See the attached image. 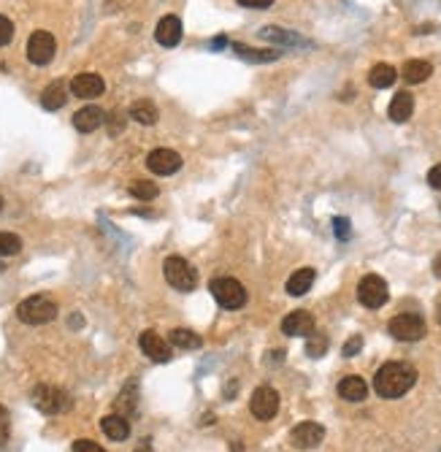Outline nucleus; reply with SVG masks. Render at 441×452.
<instances>
[{
  "mask_svg": "<svg viewBox=\"0 0 441 452\" xmlns=\"http://www.w3.org/2000/svg\"><path fill=\"white\" fill-rule=\"evenodd\" d=\"M390 336L398 339V341H420L425 333H428V325L420 314L414 312H404V314H395L390 325H387Z\"/></svg>",
  "mask_w": 441,
  "mask_h": 452,
  "instance_id": "423d86ee",
  "label": "nucleus"
},
{
  "mask_svg": "<svg viewBox=\"0 0 441 452\" xmlns=\"http://www.w3.org/2000/svg\"><path fill=\"white\" fill-rule=\"evenodd\" d=\"M138 344H141L144 355L152 357L155 363H168L171 360V347H168V341L160 336L158 330H144L138 336Z\"/></svg>",
  "mask_w": 441,
  "mask_h": 452,
  "instance_id": "f8f14e48",
  "label": "nucleus"
},
{
  "mask_svg": "<svg viewBox=\"0 0 441 452\" xmlns=\"http://www.w3.org/2000/svg\"><path fill=\"white\" fill-rule=\"evenodd\" d=\"M360 350H363V336H352L347 344H344V350H341V352H344V357H355Z\"/></svg>",
  "mask_w": 441,
  "mask_h": 452,
  "instance_id": "f704fd0d",
  "label": "nucleus"
},
{
  "mask_svg": "<svg viewBox=\"0 0 441 452\" xmlns=\"http://www.w3.org/2000/svg\"><path fill=\"white\" fill-rule=\"evenodd\" d=\"M155 38H158L160 46L171 49L182 41V19L179 17H162L158 22V30H155Z\"/></svg>",
  "mask_w": 441,
  "mask_h": 452,
  "instance_id": "dca6fc26",
  "label": "nucleus"
},
{
  "mask_svg": "<svg viewBox=\"0 0 441 452\" xmlns=\"http://www.w3.org/2000/svg\"><path fill=\"white\" fill-rule=\"evenodd\" d=\"M439 209H441V203H439Z\"/></svg>",
  "mask_w": 441,
  "mask_h": 452,
  "instance_id": "49530a36",
  "label": "nucleus"
},
{
  "mask_svg": "<svg viewBox=\"0 0 441 452\" xmlns=\"http://www.w3.org/2000/svg\"><path fill=\"white\" fill-rule=\"evenodd\" d=\"M428 185H431L433 190H441V165H433V168L428 171Z\"/></svg>",
  "mask_w": 441,
  "mask_h": 452,
  "instance_id": "e433bc0d",
  "label": "nucleus"
},
{
  "mask_svg": "<svg viewBox=\"0 0 441 452\" xmlns=\"http://www.w3.org/2000/svg\"><path fill=\"white\" fill-rule=\"evenodd\" d=\"M238 6H244V8H268V6H274V0H238Z\"/></svg>",
  "mask_w": 441,
  "mask_h": 452,
  "instance_id": "4c0bfd02",
  "label": "nucleus"
},
{
  "mask_svg": "<svg viewBox=\"0 0 441 452\" xmlns=\"http://www.w3.org/2000/svg\"><path fill=\"white\" fill-rule=\"evenodd\" d=\"M404 79L409 82V84H422L431 73H433V65L428 63V60H409V63L404 65Z\"/></svg>",
  "mask_w": 441,
  "mask_h": 452,
  "instance_id": "bb28decb",
  "label": "nucleus"
},
{
  "mask_svg": "<svg viewBox=\"0 0 441 452\" xmlns=\"http://www.w3.org/2000/svg\"><path fill=\"white\" fill-rule=\"evenodd\" d=\"M225 46H227V38H225V35H217V38L212 41V49H225Z\"/></svg>",
  "mask_w": 441,
  "mask_h": 452,
  "instance_id": "a19ab883",
  "label": "nucleus"
},
{
  "mask_svg": "<svg viewBox=\"0 0 441 452\" xmlns=\"http://www.w3.org/2000/svg\"><path fill=\"white\" fill-rule=\"evenodd\" d=\"M209 290H212L214 301L220 303L222 309L236 312V309H241V306L247 303V290H244V285H241L238 279H233V276H217V279H212Z\"/></svg>",
  "mask_w": 441,
  "mask_h": 452,
  "instance_id": "20e7f679",
  "label": "nucleus"
},
{
  "mask_svg": "<svg viewBox=\"0 0 441 452\" xmlns=\"http://www.w3.org/2000/svg\"><path fill=\"white\" fill-rule=\"evenodd\" d=\"M395 79H398L395 68L387 65V63H377L371 70H368V84H371L374 90H387V87H393Z\"/></svg>",
  "mask_w": 441,
  "mask_h": 452,
  "instance_id": "393cba45",
  "label": "nucleus"
},
{
  "mask_svg": "<svg viewBox=\"0 0 441 452\" xmlns=\"http://www.w3.org/2000/svg\"><path fill=\"white\" fill-rule=\"evenodd\" d=\"M439 323H441V306H439Z\"/></svg>",
  "mask_w": 441,
  "mask_h": 452,
  "instance_id": "c03bdc74",
  "label": "nucleus"
},
{
  "mask_svg": "<svg viewBox=\"0 0 441 452\" xmlns=\"http://www.w3.org/2000/svg\"><path fill=\"white\" fill-rule=\"evenodd\" d=\"M138 412V382L135 379H130L122 393L117 395V415H122V417H133Z\"/></svg>",
  "mask_w": 441,
  "mask_h": 452,
  "instance_id": "aec40b11",
  "label": "nucleus"
},
{
  "mask_svg": "<svg viewBox=\"0 0 441 452\" xmlns=\"http://www.w3.org/2000/svg\"><path fill=\"white\" fill-rule=\"evenodd\" d=\"M133 452H155L152 450V439H147V442H141V444H138V447H135V450Z\"/></svg>",
  "mask_w": 441,
  "mask_h": 452,
  "instance_id": "79ce46f5",
  "label": "nucleus"
},
{
  "mask_svg": "<svg viewBox=\"0 0 441 452\" xmlns=\"http://www.w3.org/2000/svg\"><path fill=\"white\" fill-rule=\"evenodd\" d=\"M250 412L257 420H274L279 412V393L268 385L257 388L252 393V401H250Z\"/></svg>",
  "mask_w": 441,
  "mask_h": 452,
  "instance_id": "9d476101",
  "label": "nucleus"
},
{
  "mask_svg": "<svg viewBox=\"0 0 441 452\" xmlns=\"http://www.w3.org/2000/svg\"><path fill=\"white\" fill-rule=\"evenodd\" d=\"M8 439V412L0 406V442Z\"/></svg>",
  "mask_w": 441,
  "mask_h": 452,
  "instance_id": "58836bf2",
  "label": "nucleus"
},
{
  "mask_svg": "<svg viewBox=\"0 0 441 452\" xmlns=\"http://www.w3.org/2000/svg\"><path fill=\"white\" fill-rule=\"evenodd\" d=\"M162 274H165V282H168L171 288H176V290L189 292L198 288V271H195L185 258H179V255L165 258V263H162Z\"/></svg>",
  "mask_w": 441,
  "mask_h": 452,
  "instance_id": "39448f33",
  "label": "nucleus"
},
{
  "mask_svg": "<svg viewBox=\"0 0 441 452\" xmlns=\"http://www.w3.org/2000/svg\"><path fill=\"white\" fill-rule=\"evenodd\" d=\"M147 165H149V171L158 173V176H171V173H176V171L182 168V158H179V152H173V149L160 147L155 152H149Z\"/></svg>",
  "mask_w": 441,
  "mask_h": 452,
  "instance_id": "9b49d317",
  "label": "nucleus"
},
{
  "mask_svg": "<svg viewBox=\"0 0 441 452\" xmlns=\"http://www.w3.org/2000/svg\"><path fill=\"white\" fill-rule=\"evenodd\" d=\"M22 252V238L14 233H0V258H14Z\"/></svg>",
  "mask_w": 441,
  "mask_h": 452,
  "instance_id": "c756f323",
  "label": "nucleus"
},
{
  "mask_svg": "<svg viewBox=\"0 0 441 452\" xmlns=\"http://www.w3.org/2000/svg\"><path fill=\"white\" fill-rule=\"evenodd\" d=\"M233 52L247 63H276L282 57L279 49H252L247 44H233Z\"/></svg>",
  "mask_w": 441,
  "mask_h": 452,
  "instance_id": "6ab92c4d",
  "label": "nucleus"
},
{
  "mask_svg": "<svg viewBox=\"0 0 441 452\" xmlns=\"http://www.w3.org/2000/svg\"><path fill=\"white\" fill-rule=\"evenodd\" d=\"M130 195L133 198H138V200H155L160 195L158 185H152V182H147V179H135V182H130Z\"/></svg>",
  "mask_w": 441,
  "mask_h": 452,
  "instance_id": "c85d7f7f",
  "label": "nucleus"
},
{
  "mask_svg": "<svg viewBox=\"0 0 441 452\" xmlns=\"http://www.w3.org/2000/svg\"><path fill=\"white\" fill-rule=\"evenodd\" d=\"M433 274H436V276L441 279V255H439L436 260H433Z\"/></svg>",
  "mask_w": 441,
  "mask_h": 452,
  "instance_id": "37998d69",
  "label": "nucleus"
},
{
  "mask_svg": "<svg viewBox=\"0 0 441 452\" xmlns=\"http://www.w3.org/2000/svg\"><path fill=\"white\" fill-rule=\"evenodd\" d=\"M411 111H414V95H411V93H398V95L390 100V109H387L390 120L398 122V125L409 120Z\"/></svg>",
  "mask_w": 441,
  "mask_h": 452,
  "instance_id": "b1692460",
  "label": "nucleus"
},
{
  "mask_svg": "<svg viewBox=\"0 0 441 452\" xmlns=\"http://www.w3.org/2000/svg\"><path fill=\"white\" fill-rule=\"evenodd\" d=\"M73 452H106L100 444H95L90 439H76L73 442Z\"/></svg>",
  "mask_w": 441,
  "mask_h": 452,
  "instance_id": "c9c22d12",
  "label": "nucleus"
},
{
  "mask_svg": "<svg viewBox=\"0 0 441 452\" xmlns=\"http://www.w3.org/2000/svg\"><path fill=\"white\" fill-rule=\"evenodd\" d=\"M339 395H341L344 401L360 404V401H366V395H368V385H366V379H363V377L349 374V377H344V379L339 382Z\"/></svg>",
  "mask_w": 441,
  "mask_h": 452,
  "instance_id": "a211bd4d",
  "label": "nucleus"
},
{
  "mask_svg": "<svg viewBox=\"0 0 441 452\" xmlns=\"http://www.w3.org/2000/svg\"><path fill=\"white\" fill-rule=\"evenodd\" d=\"M100 125H106V111L100 106H84L73 114V128L79 133H95Z\"/></svg>",
  "mask_w": 441,
  "mask_h": 452,
  "instance_id": "2eb2a0df",
  "label": "nucleus"
},
{
  "mask_svg": "<svg viewBox=\"0 0 441 452\" xmlns=\"http://www.w3.org/2000/svg\"><path fill=\"white\" fill-rule=\"evenodd\" d=\"M315 268H298L290 279H287V292L292 295V298H298V295H306V292L312 290V285H315Z\"/></svg>",
  "mask_w": 441,
  "mask_h": 452,
  "instance_id": "412c9836",
  "label": "nucleus"
},
{
  "mask_svg": "<svg viewBox=\"0 0 441 452\" xmlns=\"http://www.w3.org/2000/svg\"><path fill=\"white\" fill-rule=\"evenodd\" d=\"M282 360H284V350H276V352H268V363H276V366H279Z\"/></svg>",
  "mask_w": 441,
  "mask_h": 452,
  "instance_id": "ea45409f",
  "label": "nucleus"
},
{
  "mask_svg": "<svg viewBox=\"0 0 441 452\" xmlns=\"http://www.w3.org/2000/svg\"><path fill=\"white\" fill-rule=\"evenodd\" d=\"M32 406H35L41 415L55 417V415H65V412H71L73 401H71V395H68L63 388H55V385H38V388L32 390Z\"/></svg>",
  "mask_w": 441,
  "mask_h": 452,
  "instance_id": "7ed1b4c3",
  "label": "nucleus"
},
{
  "mask_svg": "<svg viewBox=\"0 0 441 452\" xmlns=\"http://www.w3.org/2000/svg\"><path fill=\"white\" fill-rule=\"evenodd\" d=\"M171 344L173 347H179V350H198L200 344H203V339L198 336V333H192V330H185V328H176V330H171Z\"/></svg>",
  "mask_w": 441,
  "mask_h": 452,
  "instance_id": "cd10ccee",
  "label": "nucleus"
},
{
  "mask_svg": "<svg viewBox=\"0 0 441 452\" xmlns=\"http://www.w3.org/2000/svg\"><path fill=\"white\" fill-rule=\"evenodd\" d=\"M309 341H306V355L309 357H322L328 352V336H322V333H312V336H306Z\"/></svg>",
  "mask_w": 441,
  "mask_h": 452,
  "instance_id": "7c9ffc66",
  "label": "nucleus"
},
{
  "mask_svg": "<svg viewBox=\"0 0 441 452\" xmlns=\"http://www.w3.org/2000/svg\"><path fill=\"white\" fill-rule=\"evenodd\" d=\"M282 330L284 336H312L315 333V317L306 309L290 312L282 320Z\"/></svg>",
  "mask_w": 441,
  "mask_h": 452,
  "instance_id": "4468645a",
  "label": "nucleus"
},
{
  "mask_svg": "<svg viewBox=\"0 0 441 452\" xmlns=\"http://www.w3.org/2000/svg\"><path fill=\"white\" fill-rule=\"evenodd\" d=\"M11 38H14V22L0 14V46H8Z\"/></svg>",
  "mask_w": 441,
  "mask_h": 452,
  "instance_id": "72a5a7b5",
  "label": "nucleus"
},
{
  "mask_svg": "<svg viewBox=\"0 0 441 452\" xmlns=\"http://www.w3.org/2000/svg\"><path fill=\"white\" fill-rule=\"evenodd\" d=\"M65 100H68V87H65V82H52L44 93H41V106L46 109V111H57V109H63Z\"/></svg>",
  "mask_w": 441,
  "mask_h": 452,
  "instance_id": "5701e85b",
  "label": "nucleus"
},
{
  "mask_svg": "<svg viewBox=\"0 0 441 452\" xmlns=\"http://www.w3.org/2000/svg\"><path fill=\"white\" fill-rule=\"evenodd\" d=\"M333 233H336L339 241H349V236H352V223H349L347 217H336V220H333Z\"/></svg>",
  "mask_w": 441,
  "mask_h": 452,
  "instance_id": "473e14b6",
  "label": "nucleus"
},
{
  "mask_svg": "<svg viewBox=\"0 0 441 452\" xmlns=\"http://www.w3.org/2000/svg\"><path fill=\"white\" fill-rule=\"evenodd\" d=\"M103 90H106V82H103V76H97V73H79V76L71 79V93L76 97H84V100L100 97L103 95Z\"/></svg>",
  "mask_w": 441,
  "mask_h": 452,
  "instance_id": "ddd939ff",
  "label": "nucleus"
},
{
  "mask_svg": "<svg viewBox=\"0 0 441 452\" xmlns=\"http://www.w3.org/2000/svg\"><path fill=\"white\" fill-rule=\"evenodd\" d=\"M125 111H114V114H106V125H109V133L111 135H120L125 130Z\"/></svg>",
  "mask_w": 441,
  "mask_h": 452,
  "instance_id": "2f4dec72",
  "label": "nucleus"
},
{
  "mask_svg": "<svg viewBox=\"0 0 441 452\" xmlns=\"http://www.w3.org/2000/svg\"><path fill=\"white\" fill-rule=\"evenodd\" d=\"M57 52V41L49 30H35L28 38V60L32 65H49L55 60Z\"/></svg>",
  "mask_w": 441,
  "mask_h": 452,
  "instance_id": "6e6552de",
  "label": "nucleus"
},
{
  "mask_svg": "<svg viewBox=\"0 0 441 452\" xmlns=\"http://www.w3.org/2000/svg\"><path fill=\"white\" fill-rule=\"evenodd\" d=\"M100 428H103V433H106L111 442H125L127 436H130V422H127V417H122V415H106V417L100 420Z\"/></svg>",
  "mask_w": 441,
  "mask_h": 452,
  "instance_id": "4be33fe9",
  "label": "nucleus"
},
{
  "mask_svg": "<svg viewBox=\"0 0 441 452\" xmlns=\"http://www.w3.org/2000/svg\"><path fill=\"white\" fill-rule=\"evenodd\" d=\"M390 292H387V282L377 276V274H368L360 279L357 285V301L366 306V309H382L387 303Z\"/></svg>",
  "mask_w": 441,
  "mask_h": 452,
  "instance_id": "0eeeda50",
  "label": "nucleus"
},
{
  "mask_svg": "<svg viewBox=\"0 0 441 452\" xmlns=\"http://www.w3.org/2000/svg\"><path fill=\"white\" fill-rule=\"evenodd\" d=\"M322 439H325V428L315 420L298 422V425L290 431V444H292L295 450H315V447L322 444Z\"/></svg>",
  "mask_w": 441,
  "mask_h": 452,
  "instance_id": "1a4fd4ad",
  "label": "nucleus"
},
{
  "mask_svg": "<svg viewBox=\"0 0 441 452\" xmlns=\"http://www.w3.org/2000/svg\"><path fill=\"white\" fill-rule=\"evenodd\" d=\"M260 38H265L271 44H279V46H309V41H303L298 32L284 30V28H276V25L260 28Z\"/></svg>",
  "mask_w": 441,
  "mask_h": 452,
  "instance_id": "f3484780",
  "label": "nucleus"
},
{
  "mask_svg": "<svg viewBox=\"0 0 441 452\" xmlns=\"http://www.w3.org/2000/svg\"><path fill=\"white\" fill-rule=\"evenodd\" d=\"M130 120H135L138 125H155L160 120V111L158 106L152 103V100H135L133 106H130Z\"/></svg>",
  "mask_w": 441,
  "mask_h": 452,
  "instance_id": "a878e982",
  "label": "nucleus"
},
{
  "mask_svg": "<svg viewBox=\"0 0 441 452\" xmlns=\"http://www.w3.org/2000/svg\"><path fill=\"white\" fill-rule=\"evenodd\" d=\"M17 317L25 325H46L57 317V303L46 295H30L17 306Z\"/></svg>",
  "mask_w": 441,
  "mask_h": 452,
  "instance_id": "f03ea898",
  "label": "nucleus"
},
{
  "mask_svg": "<svg viewBox=\"0 0 441 452\" xmlns=\"http://www.w3.org/2000/svg\"><path fill=\"white\" fill-rule=\"evenodd\" d=\"M0 209H3V198H0Z\"/></svg>",
  "mask_w": 441,
  "mask_h": 452,
  "instance_id": "a18cd8bd",
  "label": "nucleus"
},
{
  "mask_svg": "<svg viewBox=\"0 0 441 452\" xmlns=\"http://www.w3.org/2000/svg\"><path fill=\"white\" fill-rule=\"evenodd\" d=\"M417 382V371L411 363H384L374 377V390L382 398H401Z\"/></svg>",
  "mask_w": 441,
  "mask_h": 452,
  "instance_id": "f257e3e1",
  "label": "nucleus"
}]
</instances>
